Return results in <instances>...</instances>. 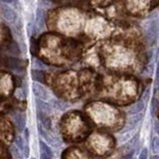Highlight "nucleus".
Listing matches in <instances>:
<instances>
[{"label": "nucleus", "instance_id": "28", "mask_svg": "<svg viewBox=\"0 0 159 159\" xmlns=\"http://www.w3.org/2000/svg\"><path fill=\"white\" fill-rule=\"evenodd\" d=\"M35 65H36L37 68H41V69H44V68H45V66H44V64L40 62V61H36V62H35Z\"/></svg>", "mask_w": 159, "mask_h": 159}, {"label": "nucleus", "instance_id": "13", "mask_svg": "<svg viewBox=\"0 0 159 159\" xmlns=\"http://www.w3.org/2000/svg\"><path fill=\"white\" fill-rule=\"evenodd\" d=\"M31 75L34 81L39 83H45V74L42 71L39 70H32Z\"/></svg>", "mask_w": 159, "mask_h": 159}, {"label": "nucleus", "instance_id": "19", "mask_svg": "<svg viewBox=\"0 0 159 159\" xmlns=\"http://www.w3.org/2000/svg\"><path fill=\"white\" fill-rule=\"evenodd\" d=\"M11 153H12L13 159H23L21 152L19 151V149L15 146V145H13L11 147Z\"/></svg>", "mask_w": 159, "mask_h": 159}, {"label": "nucleus", "instance_id": "16", "mask_svg": "<svg viewBox=\"0 0 159 159\" xmlns=\"http://www.w3.org/2000/svg\"><path fill=\"white\" fill-rule=\"evenodd\" d=\"M40 146H41V149L43 151V154L44 155H46L47 157H49V158H52V151H51L50 149V147L47 145L45 142H43V141H40Z\"/></svg>", "mask_w": 159, "mask_h": 159}, {"label": "nucleus", "instance_id": "18", "mask_svg": "<svg viewBox=\"0 0 159 159\" xmlns=\"http://www.w3.org/2000/svg\"><path fill=\"white\" fill-rule=\"evenodd\" d=\"M37 24L40 28H42L44 25V12L40 8L37 10Z\"/></svg>", "mask_w": 159, "mask_h": 159}, {"label": "nucleus", "instance_id": "10", "mask_svg": "<svg viewBox=\"0 0 159 159\" xmlns=\"http://www.w3.org/2000/svg\"><path fill=\"white\" fill-rule=\"evenodd\" d=\"M145 103H146V101H145L143 99H140L139 100H137L136 103H135L134 104H132V106L129 107V110H128V113L129 114H135V113H141L144 109Z\"/></svg>", "mask_w": 159, "mask_h": 159}, {"label": "nucleus", "instance_id": "20", "mask_svg": "<svg viewBox=\"0 0 159 159\" xmlns=\"http://www.w3.org/2000/svg\"><path fill=\"white\" fill-rule=\"evenodd\" d=\"M54 107L58 110H64L68 107V104L66 103H64V101H62V100H54Z\"/></svg>", "mask_w": 159, "mask_h": 159}, {"label": "nucleus", "instance_id": "1", "mask_svg": "<svg viewBox=\"0 0 159 159\" xmlns=\"http://www.w3.org/2000/svg\"><path fill=\"white\" fill-rule=\"evenodd\" d=\"M86 111L97 126L117 130L123 122L122 113L116 107L104 103H92L86 107Z\"/></svg>", "mask_w": 159, "mask_h": 159}, {"label": "nucleus", "instance_id": "25", "mask_svg": "<svg viewBox=\"0 0 159 159\" xmlns=\"http://www.w3.org/2000/svg\"><path fill=\"white\" fill-rule=\"evenodd\" d=\"M154 93L158 94L159 93V79H156L154 83Z\"/></svg>", "mask_w": 159, "mask_h": 159}, {"label": "nucleus", "instance_id": "3", "mask_svg": "<svg viewBox=\"0 0 159 159\" xmlns=\"http://www.w3.org/2000/svg\"><path fill=\"white\" fill-rule=\"evenodd\" d=\"M89 150L97 156H109L114 148V139L109 133L97 131L91 134L87 140Z\"/></svg>", "mask_w": 159, "mask_h": 159}, {"label": "nucleus", "instance_id": "7", "mask_svg": "<svg viewBox=\"0 0 159 159\" xmlns=\"http://www.w3.org/2000/svg\"><path fill=\"white\" fill-rule=\"evenodd\" d=\"M33 92L35 94V96L37 97L41 100H48L49 99V94L47 93V91L45 90V87H42L41 84H33Z\"/></svg>", "mask_w": 159, "mask_h": 159}, {"label": "nucleus", "instance_id": "4", "mask_svg": "<svg viewBox=\"0 0 159 159\" xmlns=\"http://www.w3.org/2000/svg\"><path fill=\"white\" fill-rule=\"evenodd\" d=\"M145 40L149 46L154 45L159 37V22L152 20L145 26Z\"/></svg>", "mask_w": 159, "mask_h": 159}, {"label": "nucleus", "instance_id": "23", "mask_svg": "<svg viewBox=\"0 0 159 159\" xmlns=\"http://www.w3.org/2000/svg\"><path fill=\"white\" fill-rule=\"evenodd\" d=\"M147 153H148V151L146 148H143L139 155V159H147Z\"/></svg>", "mask_w": 159, "mask_h": 159}, {"label": "nucleus", "instance_id": "2", "mask_svg": "<svg viewBox=\"0 0 159 159\" xmlns=\"http://www.w3.org/2000/svg\"><path fill=\"white\" fill-rule=\"evenodd\" d=\"M61 131L69 142H80L90 135L91 126L79 111H71L61 120Z\"/></svg>", "mask_w": 159, "mask_h": 159}, {"label": "nucleus", "instance_id": "36", "mask_svg": "<svg viewBox=\"0 0 159 159\" xmlns=\"http://www.w3.org/2000/svg\"><path fill=\"white\" fill-rule=\"evenodd\" d=\"M32 159H36V158H32Z\"/></svg>", "mask_w": 159, "mask_h": 159}, {"label": "nucleus", "instance_id": "17", "mask_svg": "<svg viewBox=\"0 0 159 159\" xmlns=\"http://www.w3.org/2000/svg\"><path fill=\"white\" fill-rule=\"evenodd\" d=\"M30 43H31V47H30V51H31V54L33 56H35L37 52L39 50V46H38V42H37L36 39L31 38L30 39Z\"/></svg>", "mask_w": 159, "mask_h": 159}, {"label": "nucleus", "instance_id": "24", "mask_svg": "<svg viewBox=\"0 0 159 159\" xmlns=\"http://www.w3.org/2000/svg\"><path fill=\"white\" fill-rule=\"evenodd\" d=\"M6 157V153H5V150L4 148L1 144H0V159H5Z\"/></svg>", "mask_w": 159, "mask_h": 159}, {"label": "nucleus", "instance_id": "8", "mask_svg": "<svg viewBox=\"0 0 159 159\" xmlns=\"http://www.w3.org/2000/svg\"><path fill=\"white\" fill-rule=\"evenodd\" d=\"M13 118H14L16 126L18 127L19 130H23L25 128V124H26V119H25V116L21 113H18V111H15L13 113Z\"/></svg>", "mask_w": 159, "mask_h": 159}, {"label": "nucleus", "instance_id": "14", "mask_svg": "<svg viewBox=\"0 0 159 159\" xmlns=\"http://www.w3.org/2000/svg\"><path fill=\"white\" fill-rule=\"evenodd\" d=\"M37 107H38V110L40 111H42V113H48V111L51 110V107L49 103H45V101L43 100H37Z\"/></svg>", "mask_w": 159, "mask_h": 159}, {"label": "nucleus", "instance_id": "34", "mask_svg": "<svg viewBox=\"0 0 159 159\" xmlns=\"http://www.w3.org/2000/svg\"><path fill=\"white\" fill-rule=\"evenodd\" d=\"M14 1H15V2H16V1H18V0H14Z\"/></svg>", "mask_w": 159, "mask_h": 159}, {"label": "nucleus", "instance_id": "12", "mask_svg": "<svg viewBox=\"0 0 159 159\" xmlns=\"http://www.w3.org/2000/svg\"><path fill=\"white\" fill-rule=\"evenodd\" d=\"M8 68L12 70H15V71H18L20 72L22 69V65H21V62L19 60H15V59H8L7 60V63H6Z\"/></svg>", "mask_w": 159, "mask_h": 159}, {"label": "nucleus", "instance_id": "35", "mask_svg": "<svg viewBox=\"0 0 159 159\" xmlns=\"http://www.w3.org/2000/svg\"><path fill=\"white\" fill-rule=\"evenodd\" d=\"M26 1H30V0H26Z\"/></svg>", "mask_w": 159, "mask_h": 159}, {"label": "nucleus", "instance_id": "29", "mask_svg": "<svg viewBox=\"0 0 159 159\" xmlns=\"http://www.w3.org/2000/svg\"><path fill=\"white\" fill-rule=\"evenodd\" d=\"M24 150H25V156L28 157L29 156V148H28V146H25Z\"/></svg>", "mask_w": 159, "mask_h": 159}, {"label": "nucleus", "instance_id": "33", "mask_svg": "<svg viewBox=\"0 0 159 159\" xmlns=\"http://www.w3.org/2000/svg\"><path fill=\"white\" fill-rule=\"evenodd\" d=\"M127 159H133V158H132V157H131V158H127Z\"/></svg>", "mask_w": 159, "mask_h": 159}, {"label": "nucleus", "instance_id": "22", "mask_svg": "<svg viewBox=\"0 0 159 159\" xmlns=\"http://www.w3.org/2000/svg\"><path fill=\"white\" fill-rule=\"evenodd\" d=\"M24 142H23V139L20 136H17L16 137V144L17 146H18L20 149H24V144H23Z\"/></svg>", "mask_w": 159, "mask_h": 159}, {"label": "nucleus", "instance_id": "9", "mask_svg": "<svg viewBox=\"0 0 159 159\" xmlns=\"http://www.w3.org/2000/svg\"><path fill=\"white\" fill-rule=\"evenodd\" d=\"M143 117V113H135L133 114L132 116H131L130 118H128L127 122H126V127H127V130L129 129H132V128H134L135 126H137V123L139 122V121L142 119Z\"/></svg>", "mask_w": 159, "mask_h": 159}, {"label": "nucleus", "instance_id": "26", "mask_svg": "<svg viewBox=\"0 0 159 159\" xmlns=\"http://www.w3.org/2000/svg\"><path fill=\"white\" fill-rule=\"evenodd\" d=\"M157 6H159V0H152V1H151V6H150V9H154V8H156Z\"/></svg>", "mask_w": 159, "mask_h": 159}, {"label": "nucleus", "instance_id": "21", "mask_svg": "<svg viewBox=\"0 0 159 159\" xmlns=\"http://www.w3.org/2000/svg\"><path fill=\"white\" fill-rule=\"evenodd\" d=\"M152 151L154 153H159V137H155L152 141Z\"/></svg>", "mask_w": 159, "mask_h": 159}, {"label": "nucleus", "instance_id": "6", "mask_svg": "<svg viewBox=\"0 0 159 159\" xmlns=\"http://www.w3.org/2000/svg\"><path fill=\"white\" fill-rule=\"evenodd\" d=\"M1 14L3 17H4V19L7 20V21H9V22H14L17 18V15H16L14 10H13L12 8H10L9 6H6V5L1 6Z\"/></svg>", "mask_w": 159, "mask_h": 159}, {"label": "nucleus", "instance_id": "32", "mask_svg": "<svg viewBox=\"0 0 159 159\" xmlns=\"http://www.w3.org/2000/svg\"><path fill=\"white\" fill-rule=\"evenodd\" d=\"M42 158H43V159H51V158H49V157H47L46 155H44V154H42Z\"/></svg>", "mask_w": 159, "mask_h": 159}, {"label": "nucleus", "instance_id": "31", "mask_svg": "<svg viewBox=\"0 0 159 159\" xmlns=\"http://www.w3.org/2000/svg\"><path fill=\"white\" fill-rule=\"evenodd\" d=\"M151 159H159V155H155V156H152Z\"/></svg>", "mask_w": 159, "mask_h": 159}, {"label": "nucleus", "instance_id": "30", "mask_svg": "<svg viewBox=\"0 0 159 159\" xmlns=\"http://www.w3.org/2000/svg\"><path fill=\"white\" fill-rule=\"evenodd\" d=\"M1 1H3L4 3H11L13 0H1Z\"/></svg>", "mask_w": 159, "mask_h": 159}, {"label": "nucleus", "instance_id": "27", "mask_svg": "<svg viewBox=\"0 0 159 159\" xmlns=\"http://www.w3.org/2000/svg\"><path fill=\"white\" fill-rule=\"evenodd\" d=\"M154 129L159 134V121L158 120H155L154 121Z\"/></svg>", "mask_w": 159, "mask_h": 159}, {"label": "nucleus", "instance_id": "11", "mask_svg": "<svg viewBox=\"0 0 159 159\" xmlns=\"http://www.w3.org/2000/svg\"><path fill=\"white\" fill-rule=\"evenodd\" d=\"M38 117H39V119L41 120V122L44 126V127L47 128V129H50L51 126H52V122H51L50 117L48 116H46L45 113H42V111H38Z\"/></svg>", "mask_w": 159, "mask_h": 159}, {"label": "nucleus", "instance_id": "15", "mask_svg": "<svg viewBox=\"0 0 159 159\" xmlns=\"http://www.w3.org/2000/svg\"><path fill=\"white\" fill-rule=\"evenodd\" d=\"M159 111V101L156 97H153L151 101V114L152 116H156Z\"/></svg>", "mask_w": 159, "mask_h": 159}, {"label": "nucleus", "instance_id": "5", "mask_svg": "<svg viewBox=\"0 0 159 159\" xmlns=\"http://www.w3.org/2000/svg\"><path fill=\"white\" fill-rule=\"evenodd\" d=\"M62 159H91L87 151L78 146L68 148L62 155Z\"/></svg>", "mask_w": 159, "mask_h": 159}]
</instances>
